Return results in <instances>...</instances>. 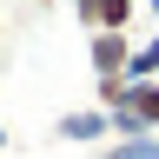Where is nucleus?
<instances>
[{
    "label": "nucleus",
    "mask_w": 159,
    "mask_h": 159,
    "mask_svg": "<svg viewBox=\"0 0 159 159\" xmlns=\"http://www.w3.org/2000/svg\"><path fill=\"white\" fill-rule=\"evenodd\" d=\"M66 7H73V20H80L86 40H93V33H133L146 0H66Z\"/></svg>",
    "instance_id": "f257e3e1"
},
{
    "label": "nucleus",
    "mask_w": 159,
    "mask_h": 159,
    "mask_svg": "<svg viewBox=\"0 0 159 159\" xmlns=\"http://www.w3.org/2000/svg\"><path fill=\"white\" fill-rule=\"evenodd\" d=\"M133 47H139L133 33H93L86 40V60H93L99 80H133Z\"/></svg>",
    "instance_id": "f03ea898"
},
{
    "label": "nucleus",
    "mask_w": 159,
    "mask_h": 159,
    "mask_svg": "<svg viewBox=\"0 0 159 159\" xmlns=\"http://www.w3.org/2000/svg\"><path fill=\"white\" fill-rule=\"evenodd\" d=\"M113 133H126V139L159 133V80H133V99H126V113L113 119Z\"/></svg>",
    "instance_id": "7ed1b4c3"
},
{
    "label": "nucleus",
    "mask_w": 159,
    "mask_h": 159,
    "mask_svg": "<svg viewBox=\"0 0 159 159\" xmlns=\"http://www.w3.org/2000/svg\"><path fill=\"white\" fill-rule=\"evenodd\" d=\"M106 126H113L106 113H60L53 133H60V139H86V133H106Z\"/></svg>",
    "instance_id": "20e7f679"
},
{
    "label": "nucleus",
    "mask_w": 159,
    "mask_h": 159,
    "mask_svg": "<svg viewBox=\"0 0 159 159\" xmlns=\"http://www.w3.org/2000/svg\"><path fill=\"white\" fill-rule=\"evenodd\" d=\"M133 80H159V40H139L133 47Z\"/></svg>",
    "instance_id": "39448f33"
},
{
    "label": "nucleus",
    "mask_w": 159,
    "mask_h": 159,
    "mask_svg": "<svg viewBox=\"0 0 159 159\" xmlns=\"http://www.w3.org/2000/svg\"><path fill=\"white\" fill-rule=\"evenodd\" d=\"M0 47H7V20H0Z\"/></svg>",
    "instance_id": "423d86ee"
},
{
    "label": "nucleus",
    "mask_w": 159,
    "mask_h": 159,
    "mask_svg": "<svg viewBox=\"0 0 159 159\" xmlns=\"http://www.w3.org/2000/svg\"><path fill=\"white\" fill-rule=\"evenodd\" d=\"M33 7H60V0H33Z\"/></svg>",
    "instance_id": "0eeeda50"
}]
</instances>
